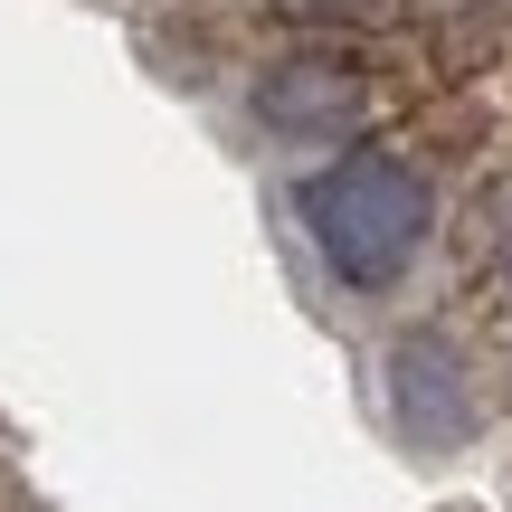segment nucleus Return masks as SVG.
<instances>
[{
	"instance_id": "nucleus-1",
	"label": "nucleus",
	"mask_w": 512,
	"mask_h": 512,
	"mask_svg": "<svg viewBox=\"0 0 512 512\" xmlns=\"http://www.w3.org/2000/svg\"><path fill=\"white\" fill-rule=\"evenodd\" d=\"M294 219H304L313 256L332 266V285L389 294L437 238V181L418 152L370 133V143H342L332 162H313L294 181Z\"/></svg>"
},
{
	"instance_id": "nucleus-2",
	"label": "nucleus",
	"mask_w": 512,
	"mask_h": 512,
	"mask_svg": "<svg viewBox=\"0 0 512 512\" xmlns=\"http://www.w3.org/2000/svg\"><path fill=\"white\" fill-rule=\"evenodd\" d=\"M247 114L275 143H370L380 124V67L342 38H304V48H275L247 86Z\"/></svg>"
},
{
	"instance_id": "nucleus-3",
	"label": "nucleus",
	"mask_w": 512,
	"mask_h": 512,
	"mask_svg": "<svg viewBox=\"0 0 512 512\" xmlns=\"http://www.w3.org/2000/svg\"><path fill=\"white\" fill-rule=\"evenodd\" d=\"M389 418L418 446H465L484 427V389H475V361H465L456 332L418 323L389 342Z\"/></svg>"
},
{
	"instance_id": "nucleus-4",
	"label": "nucleus",
	"mask_w": 512,
	"mask_h": 512,
	"mask_svg": "<svg viewBox=\"0 0 512 512\" xmlns=\"http://www.w3.org/2000/svg\"><path fill=\"white\" fill-rule=\"evenodd\" d=\"M475 275H484V294L512 313V171H494L484 200H475Z\"/></svg>"
},
{
	"instance_id": "nucleus-5",
	"label": "nucleus",
	"mask_w": 512,
	"mask_h": 512,
	"mask_svg": "<svg viewBox=\"0 0 512 512\" xmlns=\"http://www.w3.org/2000/svg\"><path fill=\"white\" fill-rule=\"evenodd\" d=\"M275 19H294V29H370V19H389V0H266Z\"/></svg>"
}]
</instances>
